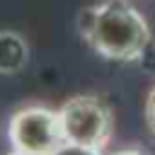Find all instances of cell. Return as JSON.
<instances>
[{"label":"cell","mask_w":155,"mask_h":155,"mask_svg":"<svg viewBox=\"0 0 155 155\" xmlns=\"http://www.w3.org/2000/svg\"><path fill=\"white\" fill-rule=\"evenodd\" d=\"M10 150L24 155H53L63 143L58 109L44 104H27L10 116L7 124Z\"/></svg>","instance_id":"obj_3"},{"label":"cell","mask_w":155,"mask_h":155,"mask_svg":"<svg viewBox=\"0 0 155 155\" xmlns=\"http://www.w3.org/2000/svg\"><path fill=\"white\" fill-rule=\"evenodd\" d=\"M109 155H150L145 148H138V145H131V148H121V150H114Z\"/></svg>","instance_id":"obj_7"},{"label":"cell","mask_w":155,"mask_h":155,"mask_svg":"<svg viewBox=\"0 0 155 155\" xmlns=\"http://www.w3.org/2000/svg\"><path fill=\"white\" fill-rule=\"evenodd\" d=\"M53 155H104V150H94V148L75 145V143H63Z\"/></svg>","instance_id":"obj_6"},{"label":"cell","mask_w":155,"mask_h":155,"mask_svg":"<svg viewBox=\"0 0 155 155\" xmlns=\"http://www.w3.org/2000/svg\"><path fill=\"white\" fill-rule=\"evenodd\" d=\"M65 143L104 150L114 133V114L99 94H73L58 107Z\"/></svg>","instance_id":"obj_2"},{"label":"cell","mask_w":155,"mask_h":155,"mask_svg":"<svg viewBox=\"0 0 155 155\" xmlns=\"http://www.w3.org/2000/svg\"><path fill=\"white\" fill-rule=\"evenodd\" d=\"M78 31L92 51L119 63L140 61L153 44L145 15L128 0H99L82 7L78 12Z\"/></svg>","instance_id":"obj_1"},{"label":"cell","mask_w":155,"mask_h":155,"mask_svg":"<svg viewBox=\"0 0 155 155\" xmlns=\"http://www.w3.org/2000/svg\"><path fill=\"white\" fill-rule=\"evenodd\" d=\"M145 126L155 136V82L150 85V90L145 94Z\"/></svg>","instance_id":"obj_5"},{"label":"cell","mask_w":155,"mask_h":155,"mask_svg":"<svg viewBox=\"0 0 155 155\" xmlns=\"http://www.w3.org/2000/svg\"><path fill=\"white\" fill-rule=\"evenodd\" d=\"M7 155H24V153H17V150H10Z\"/></svg>","instance_id":"obj_8"},{"label":"cell","mask_w":155,"mask_h":155,"mask_svg":"<svg viewBox=\"0 0 155 155\" xmlns=\"http://www.w3.org/2000/svg\"><path fill=\"white\" fill-rule=\"evenodd\" d=\"M31 56L29 41L12 29L0 31V75H17L27 68Z\"/></svg>","instance_id":"obj_4"}]
</instances>
